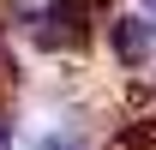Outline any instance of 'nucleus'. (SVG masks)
Here are the masks:
<instances>
[{"label":"nucleus","mask_w":156,"mask_h":150,"mask_svg":"<svg viewBox=\"0 0 156 150\" xmlns=\"http://www.w3.org/2000/svg\"><path fill=\"white\" fill-rule=\"evenodd\" d=\"M0 150H6V138H0Z\"/></svg>","instance_id":"nucleus-2"},{"label":"nucleus","mask_w":156,"mask_h":150,"mask_svg":"<svg viewBox=\"0 0 156 150\" xmlns=\"http://www.w3.org/2000/svg\"><path fill=\"white\" fill-rule=\"evenodd\" d=\"M114 48L126 60H138V54H144V24H138V18H120L114 24Z\"/></svg>","instance_id":"nucleus-1"}]
</instances>
